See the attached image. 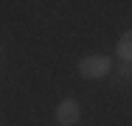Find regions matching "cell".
Returning a JSON list of instances; mask_svg holds the SVG:
<instances>
[{
	"label": "cell",
	"instance_id": "obj_2",
	"mask_svg": "<svg viewBox=\"0 0 132 126\" xmlns=\"http://www.w3.org/2000/svg\"><path fill=\"white\" fill-rule=\"evenodd\" d=\"M81 118V104L76 98H65L59 106H56V121L62 126H73Z\"/></svg>",
	"mask_w": 132,
	"mask_h": 126
},
{
	"label": "cell",
	"instance_id": "obj_1",
	"mask_svg": "<svg viewBox=\"0 0 132 126\" xmlns=\"http://www.w3.org/2000/svg\"><path fill=\"white\" fill-rule=\"evenodd\" d=\"M112 70V62H110V56H84L79 62V73L84 76V78H101V76H107Z\"/></svg>",
	"mask_w": 132,
	"mask_h": 126
},
{
	"label": "cell",
	"instance_id": "obj_3",
	"mask_svg": "<svg viewBox=\"0 0 132 126\" xmlns=\"http://www.w3.org/2000/svg\"><path fill=\"white\" fill-rule=\"evenodd\" d=\"M118 59L121 62H132V28L127 34H121V39H118Z\"/></svg>",
	"mask_w": 132,
	"mask_h": 126
}]
</instances>
